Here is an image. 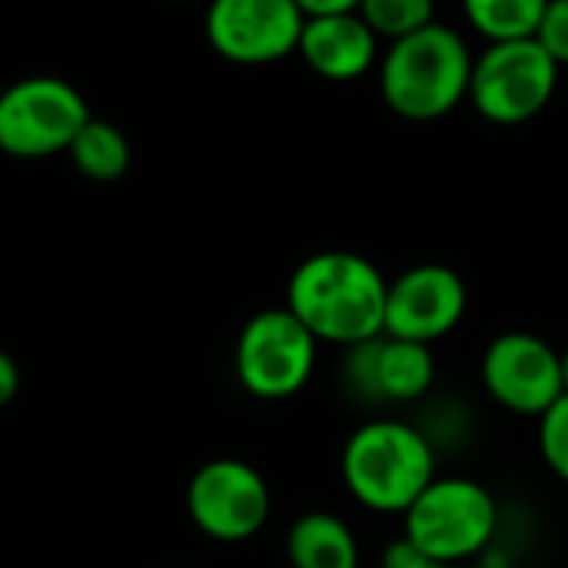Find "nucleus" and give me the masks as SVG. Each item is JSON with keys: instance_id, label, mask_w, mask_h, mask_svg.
Instances as JSON below:
<instances>
[{"instance_id": "f257e3e1", "label": "nucleus", "mask_w": 568, "mask_h": 568, "mask_svg": "<svg viewBox=\"0 0 568 568\" xmlns=\"http://www.w3.org/2000/svg\"><path fill=\"white\" fill-rule=\"evenodd\" d=\"M389 280L349 250H323L303 260L286 286V306L320 343L363 346L386 333Z\"/></svg>"}, {"instance_id": "f03ea898", "label": "nucleus", "mask_w": 568, "mask_h": 568, "mask_svg": "<svg viewBox=\"0 0 568 568\" xmlns=\"http://www.w3.org/2000/svg\"><path fill=\"white\" fill-rule=\"evenodd\" d=\"M473 67L476 57L466 40L446 23H429L393 40L379 63V90L393 113L406 120H439L469 97Z\"/></svg>"}, {"instance_id": "7ed1b4c3", "label": "nucleus", "mask_w": 568, "mask_h": 568, "mask_svg": "<svg viewBox=\"0 0 568 568\" xmlns=\"http://www.w3.org/2000/svg\"><path fill=\"white\" fill-rule=\"evenodd\" d=\"M343 483L349 496L373 509L403 516L436 479L429 439L399 419L363 423L343 446Z\"/></svg>"}, {"instance_id": "20e7f679", "label": "nucleus", "mask_w": 568, "mask_h": 568, "mask_svg": "<svg viewBox=\"0 0 568 568\" xmlns=\"http://www.w3.org/2000/svg\"><path fill=\"white\" fill-rule=\"evenodd\" d=\"M499 529L493 493L466 476L433 479V486L403 513V539L423 556L456 566L479 556Z\"/></svg>"}, {"instance_id": "39448f33", "label": "nucleus", "mask_w": 568, "mask_h": 568, "mask_svg": "<svg viewBox=\"0 0 568 568\" xmlns=\"http://www.w3.org/2000/svg\"><path fill=\"white\" fill-rule=\"evenodd\" d=\"M559 87V63L536 40H503L489 43L473 67L469 100L473 106L499 126H516L539 116Z\"/></svg>"}, {"instance_id": "423d86ee", "label": "nucleus", "mask_w": 568, "mask_h": 568, "mask_svg": "<svg viewBox=\"0 0 568 568\" xmlns=\"http://www.w3.org/2000/svg\"><path fill=\"white\" fill-rule=\"evenodd\" d=\"M320 339L290 310L273 306L256 313L236 339V379L256 399H290L313 379Z\"/></svg>"}, {"instance_id": "0eeeda50", "label": "nucleus", "mask_w": 568, "mask_h": 568, "mask_svg": "<svg viewBox=\"0 0 568 568\" xmlns=\"http://www.w3.org/2000/svg\"><path fill=\"white\" fill-rule=\"evenodd\" d=\"M83 93L60 77H23L0 97V150L17 160L67 153L90 120Z\"/></svg>"}, {"instance_id": "6e6552de", "label": "nucleus", "mask_w": 568, "mask_h": 568, "mask_svg": "<svg viewBox=\"0 0 568 568\" xmlns=\"http://www.w3.org/2000/svg\"><path fill=\"white\" fill-rule=\"evenodd\" d=\"M186 513L206 539L246 542L266 526L273 493L256 466L243 459H210L186 486Z\"/></svg>"}, {"instance_id": "1a4fd4ad", "label": "nucleus", "mask_w": 568, "mask_h": 568, "mask_svg": "<svg viewBox=\"0 0 568 568\" xmlns=\"http://www.w3.org/2000/svg\"><path fill=\"white\" fill-rule=\"evenodd\" d=\"M306 20L296 0H210L206 40L223 60L260 67L300 53Z\"/></svg>"}, {"instance_id": "9d476101", "label": "nucleus", "mask_w": 568, "mask_h": 568, "mask_svg": "<svg viewBox=\"0 0 568 568\" xmlns=\"http://www.w3.org/2000/svg\"><path fill=\"white\" fill-rule=\"evenodd\" d=\"M483 383L503 409L542 419L566 396L562 353L536 333H503L483 353Z\"/></svg>"}, {"instance_id": "9b49d317", "label": "nucleus", "mask_w": 568, "mask_h": 568, "mask_svg": "<svg viewBox=\"0 0 568 568\" xmlns=\"http://www.w3.org/2000/svg\"><path fill=\"white\" fill-rule=\"evenodd\" d=\"M469 306L463 276L443 263H419L389 283L386 333L433 346L449 336Z\"/></svg>"}, {"instance_id": "f8f14e48", "label": "nucleus", "mask_w": 568, "mask_h": 568, "mask_svg": "<svg viewBox=\"0 0 568 568\" xmlns=\"http://www.w3.org/2000/svg\"><path fill=\"white\" fill-rule=\"evenodd\" d=\"M349 379L353 386L379 403H413L429 393L436 379L433 346L399 339V336H376L363 346H353Z\"/></svg>"}, {"instance_id": "ddd939ff", "label": "nucleus", "mask_w": 568, "mask_h": 568, "mask_svg": "<svg viewBox=\"0 0 568 568\" xmlns=\"http://www.w3.org/2000/svg\"><path fill=\"white\" fill-rule=\"evenodd\" d=\"M300 57L313 73L333 83H349L373 70L379 57V33L363 20L359 10L310 17L303 27Z\"/></svg>"}, {"instance_id": "4468645a", "label": "nucleus", "mask_w": 568, "mask_h": 568, "mask_svg": "<svg viewBox=\"0 0 568 568\" xmlns=\"http://www.w3.org/2000/svg\"><path fill=\"white\" fill-rule=\"evenodd\" d=\"M286 559L293 568H359V542L346 519L313 509L290 526Z\"/></svg>"}, {"instance_id": "2eb2a0df", "label": "nucleus", "mask_w": 568, "mask_h": 568, "mask_svg": "<svg viewBox=\"0 0 568 568\" xmlns=\"http://www.w3.org/2000/svg\"><path fill=\"white\" fill-rule=\"evenodd\" d=\"M67 153H70L73 166L83 176L97 180V183L120 180L130 170V160H133V150H130L126 133L116 123L97 120V116L87 120V126L77 133V140H73V146Z\"/></svg>"}, {"instance_id": "dca6fc26", "label": "nucleus", "mask_w": 568, "mask_h": 568, "mask_svg": "<svg viewBox=\"0 0 568 568\" xmlns=\"http://www.w3.org/2000/svg\"><path fill=\"white\" fill-rule=\"evenodd\" d=\"M463 10L489 43H503L536 37L549 0H463Z\"/></svg>"}, {"instance_id": "f3484780", "label": "nucleus", "mask_w": 568, "mask_h": 568, "mask_svg": "<svg viewBox=\"0 0 568 568\" xmlns=\"http://www.w3.org/2000/svg\"><path fill=\"white\" fill-rule=\"evenodd\" d=\"M359 13L379 37L403 40L436 23V0H363Z\"/></svg>"}, {"instance_id": "a211bd4d", "label": "nucleus", "mask_w": 568, "mask_h": 568, "mask_svg": "<svg viewBox=\"0 0 568 568\" xmlns=\"http://www.w3.org/2000/svg\"><path fill=\"white\" fill-rule=\"evenodd\" d=\"M539 449L546 466L568 483V396L539 419Z\"/></svg>"}, {"instance_id": "6ab92c4d", "label": "nucleus", "mask_w": 568, "mask_h": 568, "mask_svg": "<svg viewBox=\"0 0 568 568\" xmlns=\"http://www.w3.org/2000/svg\"><path fill=\"white\" fill-rule=\"evenodd\" d=\"M536 40L552 53L559 67H568V0H549Z\"/></svg>"}, {"instance_id": "aec40b11", "label": "nucleus", "mask_w": 568, "mask_h": 568, "mask_svg": "<svg viewBox=\"0 0 568 568\" xmlns=\"http://www.w3.org/2000/svg\"><path fill=\"white\" fill-rule=\"evenodd\" d=\"M383 568H449L443 566V562H436V559H429V556H423L416 546H409L406 539H396L389 549H386V556H383Z\"/></svg>"}, {"instance_id": "412c9836", "label": "nucleus", "mask_w": 568, "mask_h": 568, "mask_svg": "<svg viewBox=\"0 0 568 568\" xmlns=\"http://www.w3.org/2000/svg\"><path fill=\"white\" fill-rule=\"evenodd\" d=\"M20 393V366L10 353H0V406H10Z\"/></svg>"}, {"instance_id": "4be33fe9", "label": "nucleus", "mask_w": 568, "mask_h": 568, "mask_svg": "<svg viewBox=\"0 0 568 568\" xmlns=\"http://www.w3.org/2000/svg\"><path fill=\"white\" fill-rule=\"evenodd\" d=\"M306 17H329V13H356L363 0H296Z\"/></svg>"}, {"instance_id": "5701e85b", "label": "nucleus", "mask_w": 568, "mask_h": 568, "mask_svg": "<svg viewBox=\"0 0 568 568\" xmlns=\"http://www.w3.org/2000/svg\"><path fill=\"white\" fill-rule=\"evenodd\" d=\"M562 379H566V396H568V349L562 353Z\"/></svg>"}, {"instance_id": "b1692460", "label": "nucleus", "mask_w": 568, "mask_h": 568, "mask_svg": "<svg viewBox=\"0 0 568 568\" xmlns=\"http://www.w3.org/2000/svg\"><path fill=\"white\" fill-rule=\"evenodd\" d=\"M176 3H180V0H176Z\"/></svg>"}]
</instances>
